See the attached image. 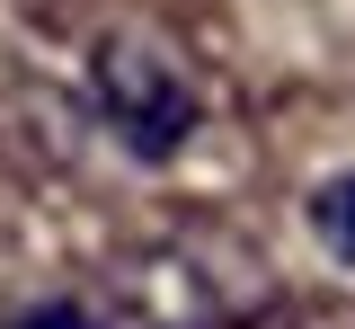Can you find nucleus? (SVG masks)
I'll return each mask as SVG.
<instances>
[{"label": "nucleus", "mask_w": 355, "mask_h": 329, "mask_svg": "<svg viewBox=\"0 0 355 329\" xmlns=\"http://www.w3.org/2000/svg\"><path fill=\"white\" fill-rule=\"evenodd\" d=\"M116 303L133 329H258L284 294L258 240L231 223H169L116 258Z\"/></svg>", "instance_id": "f257e3e1"}, {"label": "nucleus", "mask_w": 355, "mask_h": 329, "mask_svg": "<svg viewBox=\"0 0 355 329\" xmlns=\"http://www.w3.org/2000/svg\"><path fill=\"white\" fill-rule=\"evenodd\" d=\"M311 232H320V240L355 267V169H347V178H329V187L311 196Z\"/></svg>", "instance_id": "7ed1b4c3"}, {"label": "nucleus", "mask_w": 355, "mask_h": 329, "mask_svg": "<svg viewBox=\"0 0 355 329\" xmlns=\"http://www.w3.org/2000/svg\"><path fill=\"white\" fill-rule=\"evenodd\" d=\"M258 329H355V303H275Z\"/></svg>", "instance_id": "20e7f679"}, {"label": "nucleus", "mask_w": 355, "mask_h": 329, "mask_svg": "<svg viewBox=\"0 0 355 329\" xmlns=\"http://www.w3.org/2000/svg\"><path fill=\"white\" fill-rule=\"evenodd\" d=\"M18 329H98V321H89L80 303H44V312H27Z\"/></svg>", "instance_id": "39448f33"}, {"label": "nucleus", "mask_w": 355, "mask_h": 329, "mask_svg": "<svg viewBox=\"0 0 355 329\" xmlns=\"http://www.w3.org/2000/svg\"><path fill=\"white\" fill-rule=\"evenodd\" d=\"M89 90H98V116L107 134L125 142L133 160H169L178 142L196 134V81L151 27H107L98 53H89Z\"/></svg>", "instance_id": "f03ea898"}]
</instances>
